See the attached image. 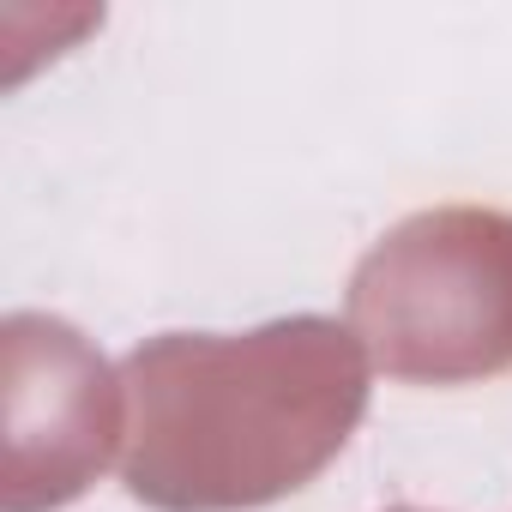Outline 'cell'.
I'll return each mask as SVG.
<instances>
[{
    "label": "cell",
    "mask_w": 512,
    "mask_h": 512,
    "mask_svg": "<svg viewBox=\"0 0 512 512\" xmlns=\"http://www.w3.org/2000/svg\"><path fill=\"white\" fill-rule=\"evenodd\" d=\"M127 488L163 512H235L302 488L362 422L368 362L332 320L247 338L169 332L127 356Z\"/></svg>",
    "instance_id": "obj_1"
},
{
    "label": "cell",
    "mask_w": 512,
    "mask_h": 512,
    "mask_svg": "<svg viewBox=\"0 0 512 512\" xmlns=\"http://www.w3.org/2000/svg\"><path fill=\"white\" fill-rule=\"evenodd\" d=\"M350 320L398 380L512 368V217L458 205L398 223L350 284Z\"/></svg>",
    "instance_id": "obj_2"
},
{
    "label": "cell",
    "mask_w": 512,
    "mask_h": 512,
    "mask_svg": "<svg viewBox=\"0 0 512 512\" xmlns=\"http://www.w3.org/2000/svg\"><path fill=\"white\" fill-rule=\"evenodd\" d=\"M392 512H416V506H392Z\"/></svg>",
    "instance_id": "obj_3"
}]
</instances>
